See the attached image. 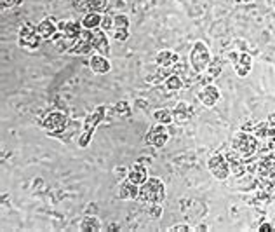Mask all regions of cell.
<instances>
[{"mask_svg": "<svg viewBox=\"0 0 275 232\" xmlns=\"http://www.w3.org/2000/svg\"><path fill=\"white\" fill-rule=\"evenodd\" d=\"M190 63H192V68H194L197 74H202L205 72L207 65L211 63V52L209 47L204 44L202 41L194 42L190 49Z\"/></svg>", "mask_w": 275, "mask_h": 232, "instance_id": "3957f363", "label": "cell"}, {"mask_svg": "<svg viewBox=\"0 0 275 232\" xmlns=\"http://www.w3.org/2000/svg\"><path fill=\"white\" fill-rule=\"evenodd\" d=\"M92 47H94V51L101 56L110 54V42H108V35L105 30L96 28L94 32H92Z\"/></svg>", "mask_w": 275, "mask_h": 232, "instance_id": "7c38bea8", "label": "cell"}, {"mask_svg": "<svg viewBox=\"0 0 275 232\" xmlns=\"http://www.w3.org/2000/svg\"><path fill=\"white\" fill-rule=\"evenodd\" d=\"M232 150L242 159H249L260 150V141L254 135H249L246 131L237 133L232 140Z\"/></svg>", "mask_w": 275, "mask_h": 232, "instance_id": "7a4b0ae2", "label": "cell"}, {"mask_svg": "<svg viewBox=\"0 0 275 232\" xmlns=\"http://www.w3.org/2000/svg\"><path fill=\"white\" fill-rule=\"evenodd\" d=\"M66 124H68V117H66V114L54 110V112H49V114L45 115L44 122H42V128H44L47 133H51V135H54V133H58V131H63V129L66 128Z\"/></svg>", "mask_w": 275, "mask_h": 232, "instance_id": "52a82bcc", "label": "cell"}, {"mask_svg": "<svg viewBox=\"0 0 275 232\" xmlns=\"http://www.w3.org/2000/svg\"><path fill=\"white\" fill-rule=\"evenodd\" d=\"M89 66H91V70L98 75H105L112 70V65H110V61H108V58L107 56H101V54L91 56V59H89Z\"/></svg>", "mask_w": 275, "mask_h": 232, "instance_id": "5bb4252c", "label": "cell"}, {"mask_svg": "<svg viewBox=\"0 0 275 232\" xmlns=\"http://www.w3.org/2000/svg\"><path fill=\"white\" fill-rule=\"evenodd\" d=\"M171 232H190L192 227L190 225H174V227L169 229Z\"/></svg>", "mask_w": 275, "mask_h": 232, "instance_id": "1f68e13d", "label": "cell"}, {"mask_svg": "<svg viewBox=\"0 0 275 232\" xmlns=\"http://www.w3.org/2000/svg\"><path fill=\"white\" fill-rule=\"evenodd\" d=\"M274 231V227H272L270 224H263V225H260V232H272Z\"/></svg>", "mask_w": 275, "mask_h": 232, "instance_id": "836d02e7", "label": "cell"}, {"mask_svg": "<svg viewBox=\"0 0 275 232\" xmlns=\"http://www.w3.org/2000/svg\"><path fill=\"white\" fill-rule=\"evenodd\" d=\"M82 23L79 21H72V19H66V21H59L58 23V30L65 35L66 39H70V41H77V37L80 35L82 32Z\"/></svg>", "mask_w": 275, "mask_h": 232, "instance_id": "4fadbf2b", "label": "cell"}, {"mask_svg": "<svg viewBox=\"0 0 275 232\" xmlns=\"http://www.w3.org/2000/svg\"><path fill=\"white\" fill-rule=\"evenodd\" d=\"M180 56L176 54L174 51H169V49H164V51H158L157 56H155V63L160 68H171L174 63H178Z\"/></svg>", "mask_w": 275, "mask_h": 232, "instance_id": "e0dca14e", "label": "cell"}, {"mask_svg": "<svg viewBox=\"0 0 275 232\" xmlns=\"http://www.w3.org/2000/svg\"><path fill=\"white\" fill-rule=\"evenodd\" d=\"M205 74H207V81H213L214 77H218V75L221 74V61L220 59H213V61L207 65V68H205Z\"/></svg>", "mask_w": 275, "mask_h": 232, "instance_id": "484cf974", "label": "cell"}, {"mask_svg": "<svg viewBox=\"0 0 275 232\" xmlns=\"http://www.w3.org/2000/svg\"><path fill=\"white\" fill-rule=\"evenodd\" d=\"M0 5H2V11L16 7V0H0Z\"/></svg>", "mask_w": 275, "mask_h": 232, "instance_id": "d6a6232c", "label": "cell"}, {"mask_svg": "<svg viewBox=\"0 0 275 232\" xmlns=\"http://www.w3.org/2000/svg\"><path fill=\"white\" fill-rule=\"evenodd\" d=\"M127 37H129V32H127V30H124V28L115 30V39H117V41L124 42V41H127Z\"/></svg>", "mask_w": 275, "mask_h": 232, "instance_id": "4dcf8cb0", "label": "cell"}, {"mask_svg": "<svg viewBox=\"0 0 275 232\" xmlns=\"http://www.w3.org/2000/svg\"><path fill=\"white\" fill-rule=\"evenodd\" d=\"M258 175L265 182H275V161L272 157H267L258 164Z\"/></svg>", "mask_w": 275, "mask_h": 232, "instance_id": "2e32d148", "label": "cell"}, {"mask_svg": "<svg viewBox=\"0 0 275 232\" xmlns=\"http://www.w3.org/2000/svg\"><path fill=\"white\" fill-rule=\"evenodd\" d=\"M147 213H148V217L150 218H160L162 217V208L158 206V203H152V204H148Z\"/></svg>", "mask_w": 275, "mask_h": 232, "instance_id": "83f0119b", "label": "cell"}, {"mask_svg": "<svg viewBox=\"0 0 275 232\" xmlns=\"http://www.w3.org/2000/svg\"><path fill=\"white\" fill-rule=\"evenodd\" d=\"M101 222H99L98 217H92V215H87V217L82 218L80 222V231L84 232H98L101 231Z\"/></svg>", "mask_w": 275, "mask_h": 232, "instance_id": "7402d4cb", "label": "cell"}, {"mask_svg": "<svg viewBox=\"0 0 275 232\" xmlns=\"http://www.w3.org/2000/svg\"><path fill=\"white\" fill-rule=\"evenodd\" d=\"M167 140H169V131L165 129V124H158V122L155 126H152L147 131V135H145V141L155 148L165 147Z\"/></svg>", "mask_w": 275, "mask_h": 232, "instance_id": "5b68a950", "label": "cell"}, {"mask_svg": "<svg viewBox=\"0 0 275 232\" xmlns=\"http://www.w3.org/2000/svg\"><path fill=\"white\" fill-rule=\"evenodd\" d=\"M190 115H192V108L188 107L185 101L178 103L176 107H174V110H173L174 122H178V124H183V122H187L188 119H190Z\"/></svg>", "mask_w": 275, "mask_h": 232, "instance_id": "44dd1931", "label": "cell"}, {"mask_svg": "<svg viewBox=\"0 0 275 232\" xmlns=\"http://www.w3.org/2000/svg\"><path fill=\"white\" fill-rule=\"evenodd\" d=\"M72 5H74L75 11L79 12H101L107 9L108 0H72Z\"/></svg>", "mask_w": 275, "mask_h": 232, "instance_id": "9c48e42d", "label": "cell"}, {"mask_svg": "<svg viewBox=\"0 0 275 232\" xmlns=\"http://www.w3.org/2000/svg\"><path fill=\"white\" fill-rule=\"evenodd\" d=\"M91 49H94V47H92V30L84 28L80 32V35L77 37V41H75V44L72 46L68 52H70V54L82 56V54H89V52H91Z\"/></svg>", "mask_w": 275, "mask_h": 232, "instance_id": "ba28073f", "label": "cell"}, {"mask_svg": "<svg viewBox=\"0 0 275 232\" xmlns=\"http://www.w3.org/2000/svg\"><path fill=\"white\" fill-rule=\"evenodd\" d=\"M141 203L152 204V203H162L165 199V185L160 178H148L145 184L140 185V195Z\"/></svg>", "mask_w": 275, "mask_h": 232, "instance_id": "6da1fadb", "label": "cell"}, {"mask_svg": "<svg viewBox=\"0 0 275 232\" xmlns=\"http://www.w3.org/2000/svg\"><path fill=\"white\" fill-rule=\"evenodd\" d=\"M230 59L234 61L235 72H237L238 77H246V75H249L251 66H253V58H251V54H247V52H240V54L232 52Z\"/></svg>", "mask_w": 275, "mask_h": 232, "instance_id": "30bf717a", "label": "cell"}, {"mask_svg": "<svg viewBox=\"0 0 275 232\" xmlns=\"http://www.w3.org/2000/svg\"><path fill=\"white\" fill-rule=\"evenodd\" d=\"M234 2H237V4H240V2H246V0H234Z\"/></svg>", "mask_w": 275, "mask_h": 232, "instance_id": "d590c367", "label": "cell"}, {"mask_svg": "<svg viewBox=\"0 0 275 232\" xmlns=\"http://www.w3.org/2000/svg\"><path fill=\"white\" fill-rule=\"evenodd\" d=\"M164 88L167 89V91H171V93L180 91V89L183 88V81H181V77H178V75H171V77L165 79Z\"/></svg>", "mask_w": 275, "mask_h": 232, "instance_id": "d4e9b609", "label": "cell"}, {"mask_svg": "<svg viewBox=\"0 0 275 232\" xmlns=\"http://www.w3.org/2000/svg\"><path fill=\"white\" fill-rule=\"evenodd\" d=\"M127 180H131L132 184L141 185L148 180V170L141 164H134L131 170L127 171Z\"/></svg>", "mask_w": 275, "mask_h": 232, "instance_id": "ac0fdd59", "label": "cell"}, {"mask_svg": "<svg viewBox=\"0 0 275 232\" xmlns=\"http://www.w3.org/2000/svg\"><path fill=\"white\" fill-rule=\"evenodd\" d=\"M225 157H227L228 164H230V173L232 175H235V177H240V175L246 171V168H244V162H242V157L235 154L234 150L228 152V154H225Z\"/></svg>", "mask_w": 275, "mask_h": 232, "instance_id": "d6986e66", "label": "cell"}, {"mask_svg": "<svg viewBox=\"0 0 275 232\" xmlns=\"http://www.w3.org/2000/svg\"><path fill=\"white\" fill-rule=\"evenodd\" d=\"M99 28L105 30V32H108L110 28H114V18H110V16H103L101 26H99Z\"/></svg>", "mask_w": 275, "mask_h": 232, "instance_id": "f1b7e54d", "label": "cell"}, {"mask_svg": "<svg viewBox=\"0 0 275 232\" xmlns=\"http://www.w3.org/2000/svg\"><path fill=\"white\" fill-rule=\"evenodd\" d=\"M268 122H270L272 126H275V112H274V114L268 115Z\"/></svg>", "mask_w": 275, "mask_h": 232, "instance_id": "e575fe53", "label": "cell"}, {"mask_svg": "<svg viewBox=\"0 0 275 232\" xmlns=\"http://www.w3.org/2000/svg\"><path fill=\"white\" fill-rule=\"evenodd\" d=\"M154 119L158 122V124H171V122H174V117H173V110H167V108H158V110L154 112Z\"/></svg>", "mask_w": 275, "mask_h": 232, "instance_id": "cb8c5ba5", "label": "cell"}, {"mask_svg": "<svg viewBox=\"0 0 275 232\" xmlns=\"http://www.w3.org/2000/svg\"><path fill=\"white\" fill-rule=\"evenodd\" d=\"M118 199H124V201H134L140 195V185L132 184L131 180H125L118 187Z\"/></svg>", "mask_w": 275, "mask_h": 232, "instance_id": "9a60e30c", "label": "cell"}, {"mask_svg": "<svg viewBox=\"0 0 275 232\" xmlns=\"http://www.w3.org/2000/svg\"><path fill=\"white\" fill-rule=\"evenodd\" d=\"M37 30H39V33H40V37H42V39H52V37L56 35V33L59 32V30H58V25H56V23L52 21L51 18L42 19V21L37 25Z\"/></svg>", "mask_w": 275, "mask_h": 232, "instance_id": "ffe728a7", "label": "cell"}, {"mask_svg": "<svg viewBox=\"0 0 275 232\" xmlns=\"http://www.w3.org/2000/svg\"><path fill=\"white\" fill-rule=\"evenodd\" d=\"M18 42L21 47H26L30 51L37 49L42 42L40 33H39L37 26H33L32 23H25L18 32Z\"/></svg>", "mask_w": 275, "mask_h": 232, "instance_id": "277c9868", "label": "cell"}, {"mask_svg": "<svg viewBox=\"0 0 275 232\" xmlns=\"http://www.w3.org/2000/svg\"><path fill=\"white\" fill-rule=\"evenodd\" d=\"M197 98H198V101L204 105V107H214V105L220 101L221 93H220V89H218L216 86L207 84V86H204L200 91H198Z\"/></svg>", "mask_w": 275, "mask_h": 232, "instance_id": "8fae6325", "label": "cell"}, {"mask_svg": "<svg viewBox=\"0 0 275 232\" xmlns=\"http://www.w3.org/2000/svg\"><path fill=\"white\" fill-rule=\"evenodd\" d=\"M207 168L213 173V177L218 178V180H227L228 175H230V164H228L227 157L223 154L213 155L209 159V162H207Z\"/></svg>", "mask_w": 275, "mask_h": 232, "instance_id": "8992f818", "label": "cell"}, {"mask_svg": "<svg viewBox=\"0 0 275 232\" xmlns=\"http://www.w3.org/2000/svg\"><path fill=\"white\" fill-rule=\"evenodd\" d=\"M101 14H98V12H87L82 19V26L87 30H96L101 26Z\"/></svg>", "mask_w": 275, "mask_h": 232, "instance_id": "603a6c76", "label": "cell"}, {"mask_svg": "<svg viewBox=\"0 0 275 232\" xmlns=\"http://www.w3.org/2000/svg\"><path fill=\"white\" fill-rule=\"evenodd\" d=\"M114 28L115 30H120V28L127 30L129 28V18H127V16H125V14L114 16Z\"/></svg>", "mask_w": 275, "mask_h": 232, "instance_id": "4316f807", "label": "cell"}, {"mask_svg": "<svg viewBox=\"0 0 275 232\" xmlns=\"http://www.w3.org/2000/svg\"><path fill=\"white\" fill-rule=\"evenodd\" d=\"M115 112H117V115H127L129 105L125 103V101H120V103L115 105Z\"/></svg>", "mask_w": 275, "mask_h": 232, "instance_id": "f546056e", "label": "cell"}]
</instances>
